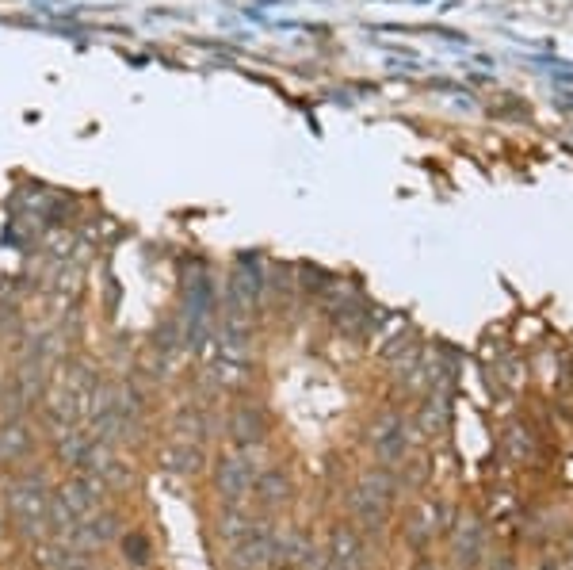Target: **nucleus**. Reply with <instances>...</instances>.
I'll return each instance as SVG.
<instances>
[{
  "label": "nucleus",
  "instance_id": "1",
  "mask_svg": "<svg viewBox=\"0 0 573 570\" xmlns=\"http://www.w3.org/2000/svg\"><path fill=\"white\" fill-rule=\"evenodd\" d=\"M394 490H398V475H390V467L363 475L360 483L352 486L348 494V509H352V521L363 528H379L390 517V502H394Z\"/></svg>",
  "mask_w": 573,
  "mask_h": 570
},
{
  "label": "nucleus",
  "instance_id": "2",
  "mask_svg": "<svg viewBox=\"0 0 573 570\" xmlns=\"http://www.w3.org/2000/svg\"><path fill=\"white\" fill-rule=\"evenodd\" d=\"M46 509H50V502L43 498V475L35 479V483H16L12 486V494H8V513L16 517V525L27 532V536H43L46 532Z\"/></svg>",
  "mask_w": 573,
  "mask_h": 570
},
{
  "label": "nucleus",
  "instance_id": "3",
  "mask_svg": "<svg viewBox=\"0 0 573 570\" xmlns=\"http://www.w3.org/2000/svg\"><path fill=\"white\" fill-rule=\"evenodd\" d=\"M214 486H218V494L230 505L245 502V494L256 486L253 460L245 452H226L222 460L214 463Z\"/></svg>",
  "mask_w": 573,
  "mask_h": 570
},
{
  "label": "nucleus",
  "instance_id": "4",
  "mask_svg": "<svg viewBox=\"0 0 573 570\" xmlns=\"http://www.w3.org/2000/svg\"><path fill=\"white\" fill-rule=\"evenodd\" d=\"M371 448H375V460L382 467H398L405 463V448H409V433H405V421L398 414H379L371 425Z\"/></svg>",
  "mask_w": 573,
  "mask_h": 570
},
{
  "label": "nucleus",
  "instance_id": "5",
  "mask_svg": "<svg viewBox=\"0 0 573 570\" xmlns=\"http://www.w3.org/2000/svg\"><path fill=\"white\" fill-rule=\"evenodd\" d=\"M119 536V521L111 517V513H88V517H81L77 525L65 532V540H58V544H65V548L73 551H92V548H107L111 540Z\"/></svg>",
  "mask_w": 573,
  "mask_h": 570
},
{
  "label": "nucleus",
  "instance_id": "6",
  "mask_svg": "<svg viewBox=\"0 0 573 570\" xmlns=\"http://www.w3.org/2000/svg\"><path fill=\"white\" fill-rule=\"evenodd\" d=\"M264 437H268V417H264V410H256V406L234 410V417H230V440H234L237 448H253V444H260Z\"/></svg>",
  "mask_w": 573,
  "mask_h": 570
},
{
  "label": "nucleus",
  "instance_id": "7",
  "mask_svg": "<svg viewBox=\"0 0 573 570\" xmlns=\"http://www.w3.org/2000/svg\"><path fill=\"white\" fill-rule=\"evenodd\" d=\"M329 563H337L340 570H360L363 567V540L356 528L340 525L329 536Z\"/></svg>",
  "mask_w": 573,
  "mask_h": 570
},
{
  "label": "nucleus",
  "instance_id": "8",
  "mask_svg": "<svg viewBox=\"0 0 573 570\" xmlns=\"http://www.w3.org/2000/svg\"><path fill=\"white\" fill-rule=\"evenodd\" d=\"M27 452H31V433L23 429L20 421H8V425H0V467H8V463H20Z\"/></svg>",
  "mask_w": 573,
  "mask_h": 570
},
{
  "label": "nucleus",
  "instance_id": "9",
  "mask_svg": "<svg viewBox=\"0 0 573 570\" xmlns=\"http://www.w3.org/2000/svg\"><path fill=\"white\" fill-rule=\"evenodd\" d=\"M256 494H260L264 505H287L291 494H295V486H291V479L283 471H268V475L256 479Z\"/></svg>",
  "mask_w": 573,
  "mask_h": 570
},
{
  "label": "nucleus",
  "instance_id": "10",
  "mask_svg": "<svg viewBox=\"0 0 573 570\" xmlns=\"http://www.w3.org/2000/svg\"><path fill=\"white\" fill-rule=\"evenodd\" d=\"M199 463H203V452H199V444H191V440L165 448V467L180 471V475H191V471H199Z\"/></svg>",
  "mask_w": 573,
  "mask_h": 570
},
{
  "label": "nucleus",
  "instance_id": "11",
  "mask_svg": "<svg viewBox=\"0 0 573 570\" xmlns=\"http://www.w3.org/2000/svg\"><path fill=\"white\" fill-rule=\"evenodd\" d=\"M482 528L474 525V521H463V532L455 536V555H459V563H478V555H482Z\"/></svg>",
  "mask_w": 573,
  "mask_h": 570
},
{
  "label": "nucleus",
  "instance_id": "12",
  "mask_svg": "<svg viewBox=\"0 0 573 570\" xmlns=\"http://www.w3.org/2000/svg\"><path fill=\"white\" fill-rule=\"evenodd\" d=\"M436 528H440V509H436V505H421L417 517H413V525H409V540H413V544H425Z\"/></svg>",
  "mask_w": 573,
  "mask_h": 570
},
{
  "label": "nucleus",
  "instance_id": "13",
  "mask_svg": "<svg viewBox=\"0 0 573 570\" xmlns=\"http://www.w3.org/2000/svg\"><path fill=\"white\" fill-rule=\"evenodd\" d=\"M123 544H127V551H130V559H134V563H142V559H146V540H142V536H127Z\"/></svg>",
  "mask_w": 573,
  "mask_h": 570
},
{
  "label": "nucleus",
  "instance_id": "14",
  "mask_svg": "<svg viewBox=\"0 0 573 570\" xmlns=\"http://www.w3.org/2000/svg\"><path fill=\"white\" fill-rule=\"evenodd\" d=\"M528 448H531L528 433H524V429H520V433L512 429V456H528Z\"/></svg>",
  "mask_w": 573,
  "mask_h": 570
},
{
  "label": "nucleus",
  "instance_id": "15",
  "mask_svg": "<svg viewBox=\"0 0 573 570\" xmlns=\"http://www.w3.org/2000/svg\"><path fill=\"white\" fill-rule=\"evenodd\" d=\"M279 570H298V567H291V563H283V567H279Z\"/></svg>",
  "mask_w": 573,
  "mask_h": 570
},
{
  "label": "nucleus",
  "instance_id": "16",
  "mask_svg": "<svg viewBox=\"0 0 573 570\" xmlns=\"http://www.w3.org/2000/svg\"><path fill=\"white\" fill-rule=\"evenodd\" d=\"M417 570H436V567H417Z\"/></svg>",
  "mask_w": 573,
  "mask_h": 570
}]
</instances>
